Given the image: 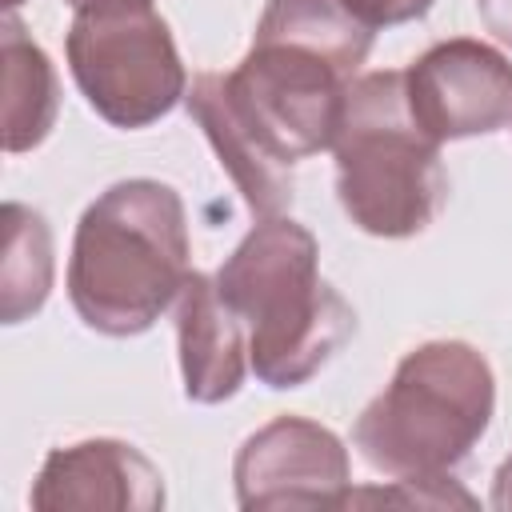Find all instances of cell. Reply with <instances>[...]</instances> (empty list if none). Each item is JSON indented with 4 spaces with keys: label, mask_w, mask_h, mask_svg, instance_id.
Segmentation results:
<instances>
[{
    "label": "cell",
    "mask_w": 512,
    "mask_h": 512,
    "mask_svg": "<svg viewBox=\"0 0 512 512\" xmlns=\"http://www.w3.org/2000/svg\"><path fill=\"white\" fill-rule=\"evenodd\" d=\"M332 152L340 208L360 232L404 240L444 208L440 140L416 124L404 72H364L348 84Z\"/></svg>",
    "instance_id": "277c9868"
},
{
    "label": "cell",
    "mask_w": 512,
    "mask_h": 512,
    "mask_svg": "<svg viewBox=\"0 0 512 512\" xmlns=\"http://www.w3.org/2000/svg\"><path fill=\"white\" fill-rule=\"evenodd\" d=\"M436 0H344V8L364 24V28H392V24H408L428 16Z\"/></svg>",
    "instance_id": "9a60e30c"
},
{
    "label": "cell",
    "mask_w": 512,
    "mask_h": 512,
    "mask_svg": "<svg viewBox=\"0 0 512 512\" xmlns=\"http://www.w3.org/2000/svg\"><path fill=\"white\" fill-rule=\"evenodd\" d=\"M184 104L204 128L208 144L216 148L220 168H228L232 184L244 192V204L252 208V216L260 220L280 216L292 204V168L280 164L260 144V136L236 116V108L224 96V72H200Z\"/></svg>",
    "instance_id": "8fae6325"
},
{
    "label": "cell",
    "mask_w": 512,
    "mask_h": 512,
    "mask_svg": "<svg viewBox=\"0 0 512 512\" xmlns=\"http://www.w3.org/2000/svg\"><path fill=\"white\" fill-rule=\"evenodd\" d=\"M408 104L432 140L496 132L512 120V64L500 48L456 36L432 44L408 72Z\"/></svg>",
    "instance_id": "ba28073f"
},
{
    "label": "cell",
    "mask_w": 512,
    "mask_h": 512,
    "mask_svg": "<svg viewBox=\"0 0 512 512\" xmlns=\"http://www.w3.org/2000/svg\"><path fill=\"white\" fill-rule=\"evenodd\" d=\"M64 52L76 88L112 128H148L188 96L172 28L152 0L76 8Z\"/></svg>",
    "instance_id": "5b68a950"
},
{
    "label": "cell",
    "mask_w": 512,
    "mask_h": 512,
    "mask_svg": "<svg viewBox=\"0 0 512 512\" xmlns=\"http://www.w3.org/2000/svg\"><path fill=\"white\" fill-rule=\"evenodd\" d=\"M316 256L304 224L268 216L216 272L224 304L248 320V364L268 388L308 384L356 332V312L320 280Z\"/></svg>",
    "instance_id": "7a4b0ae2"
},
{
    "label": "cell",
    "mask_w": 512,
    "mask_h": 512,
    "mask_svg": "<svg viewBox=\"0 0 512 512\" xmlns=\"http://www.w3.org/2000/svg\"><path fill=\"white\" fill-rule=\"evenodd\" d=\"M232 480L248 512L340 508L348 504V448L316 420L276 416L240 444Z\"/></svg>",
    "instance_id": "52a82bcc"
},
{
    "label": "cell",
    "mask_w": 512,
    "mask_h": 512,
    "mask_svg": "<svg viewBox=\"0 0 512 512\" xmlns=\"http://www.w3.org/2000/svg\"><path fill=\"white\" fill-rule=\"evenodd\" d=\"M64 4H72V8H84V4H92V0H64Z\"/></svg>",
    "instance_id": "ac0fdd59"
},
{
    "label": "cell",
    "mask_w": 512,
    "mask_h": 512,
    "mask_svg": "<svg viewBox=\"0 0 512 512\" xmlns=\"http://www.w3.org/2000/svg\"><path fill=\"white\" fill-rule=\"evenodd\" d=\"M32 508L156 512L164 508V480L160 468L124 440H80L48 452L32 484Z\"/></svg>",
    "instance_id": "9c48e42d"
},
{
    "label": "cell",
    "mask_w": 512,
    "mask_h": 512,
    "mask_svg": "<svg viewBox=\"0 0 512 512\" xmlns=\"http://www.w3.org/2000/svg\"><path fill=\"white\" fill-rule=\"evenodd\" d=\"M476 12L484 20V28L512 48V0H476Z\"/></svg>",
    "instance_id": "2e32d148"
},
{
    "label": "cell",
    "mask_w": 512,
    "mask_h": 512,
    "mask_svg": "<svg viewBox=\"0 0 512 512\" xmlns=\"http://www.w3.org/2000/svg\"><path fill=\"white\" fill-rule=\"evenodd\" d=\"M0 52H4V148L16 156L36 148L52 132L60 108V80L44 48L24 36L16 12L4 16Z\"/></svg>",
    "instance_id": "7c38bea8"
},
{
    "label": "cell",
    "mask_w": 512,
    "mask_h": 512,
    "mask_svg": "<svg viewBox=\"0 0 512 512\" xmlns=\"http://www.w3.org/2000/svg\"><path fill=\"white\" fill-rule=\"evenodd\" d=\"M496 412L488 360L464 340L412 348L392 384L356 416L352 444L400 484H436L472 456Z\"/></svg>",
    "instance_id": "3957f363"
},
{
    "label": "cell",
    "mask_w": 512,
    "mask_h": 512,
    "mask_svg": "<svg viewBox=\"0 0 512 512\" xmlns=\"http://www.w3.org/2000/svg\"><path fill=\"white\" fill-rule=\"evenodd\" d=\"M256 36L316 48L328 60H336L348 76H356V68L364 64L376 32L364 28L344 8V0H268L264 16L256 24Z\"/></svg>",
    "instance_id": "4fadbf2b"
},
{
    "label": "cell",
    "mask_w": 512,
    "mask_h": 512,
    "mask_svg": "<svg viewBox=\"0 0 512 512\" xmlns=\"http://www.w3.org/2000/svg\"><path fill=\"white\" fill-rule=\"evenodd\" d=\"M52 288V232L40 212L4 204V260H0V312L20 324L44 308Z\"/></svg>",
    "instance_id": "5bb4252c"
},
{
    "label": "cell",
    "mask_w": 512,
    "mask_h": 512,
    "mask_svg": "<svg viewBox=\"0 0 512 512\" xmlns=\"http://www.w3.org/2000/svg\"><path fill=\"white\" fill-rule=\"evenodd\" d=\"M492 508H496V512H512V456L496 468V480H492Z\"/></svg>",
    "instance_id": "e0dca14e"
},
{
    "label": "cell",
    "mask_w": 512,
    "mask_h": 512,
    "mask_svg": "<svg viewBox=\"0 0 512 512\" xmlns=\"http://www.w3.org/2000/svg\"><path fill=\"white\" fill-rule=\"evenodd\" d=\"M176 344L188 400L224 404L240 392L248 372V344L240 332V316L216 288V276L188 272L176 296Z\"/></svg>",
    "instance_id": "30bf717a"
},
{
    "label": "cell",
    "mask_w": 512,
    "mask_h": 512,
    "mask_svg": "<svg viewBox=\"0 0 512 512\" xmlns=\"http://www.w3.org/2000/svg\"><path fill=\"white\" fill-rule=\"evenodd\" d=\"M348 84L352 76L324 52L272 36H252L248 56L224 72L228 104L288 168L332 148Z\"/></svg>",
    "instance_id": "8992f818"
},
{
    "label": "cell",
    "mask_w": 512,
    "mask_h": 512,
    "mask_svg": "<svg viewBox=\"0 0 512 512\" xmlns=\"http://www.w3.org/2000/svg\"><path fill=\"white\" fill-rule=\"evenodd\" d=\"M188 280V216L176 188L120 180L80 216L68 260V300L104 336L148 332Z\"/></svg>",
    "instance_id": "6da1fadb"
}]
</instances>
